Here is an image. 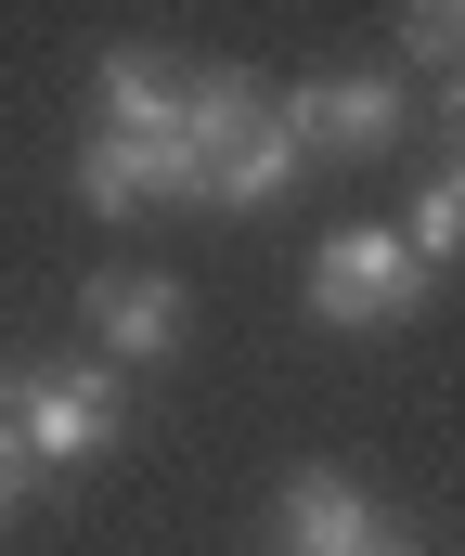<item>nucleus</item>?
Listing matches in <instances>:
<instances>
[{"instance_id": "f257e3e1", "label": "nucleus", "mask_w": 465, "mask_h": 556, "mask_svg": "<svg viewBox=\"0 0 465 556\" xmlns=\"http://www.w3.org/2000/svg\"><path fill=\"white\" fill-rule=\"evenodd\" d=\"M0 415L26 440V466H91L117 440V376L104 363H0Z\"/></svg>"}, {"instance_id": "f03ea898", "label": "nucleus", "mask_w": 465, "mask_h": 556, "mask_svg": "<svg viewBox=\"0 0 465 556\" xmlns=\"http://www.w3.org/2000/svg\"><path fill=\"white\" fill-rule=\"evenodd\" d=\"M427 298V260L388 233V220H349V233H323V260H310V311L336 324V337H362V324H401Z\"/></svg>"}, {"instance_id": "7ed1b4c3", "label": "nucleus", "mask_w": 465, "mask_h": 556, "mask_svg": "<svg viewBox=\"0 0 465 556\" xmlns=\"http://www.w3.org/2000/svg\"><path fill=\"white\" fill-rule=\"evenodd\" d=\"M272 130L298 155H388L401 142V78H285Z\"/></svg>"}, {"instance_id": "20e7f679", "label": "nucleus", "mask_w": 465, "mask_h": 556, "mask_svg": "<svg viewBox=\"0 0 465 556\" xmlns=\"http://www.w3.org/2000/svg\"><path fill=\"white\" fill-rule=\"evenodd\" d=\"M181 194H207L181 142H117V130H91V142H78V207L130 220V207H181Z\"/></svg>"}, {"instance_id": "39448f33", "label": "nucleus", "mask_w": 465, "mask_h": 556, "mask_svg": "<svg viewBox=\"0 0 465 556\" xmlns=\"http://www.w3.org/2000/svg\"><path fill=\"white\" fill-rule=\"evenodd\" d=\"M259 130H272V91H259L246 65H207V78L181 91V155H194V181H207L220 155H246Z\"/></svg>"}, {"instance_id": "423d86ee", "label": "nucleus", "mask_w": 465, "mask_h": 556, "mask_svg": "<svg viewBox=\"0 0 465 556\" xmlns=\"http://www.w3.org/2000/svg\"><path fill=\"white\" fill-rule=\"evenodd\" d=\"M362 531H375L362 479H336V466H298V479H285V518H272V556H349Z\"/></svg>"}, {"instance_id": "0eeeda50", "label": "nucleus", "mask_w": 465, "mask_h": 556, "mask_svg": "<svg viewBox=\"0 0 465 556\" xmlns=\"http://www.w3.org/2000/svg\"><path fill=\"white\" fill-rule=\"evenodd\" d=\"M91 324H104L117 363H168V350H181V285L168 273H104L91 285Z\"/></svg>"}, {"instance_id": "6e6552de", "label": "nucleus", "mask_w": 465, "mask_h": 556, "mask_svg": "<svg viewBox=\"0 0 465 556\" xmlns=\"http://www.w3.org/2000/svg\"><path fill=\"white\" fill-rule=\"evenodd\" d=\"M104 130L117 142H181V78H168V52H104Z\"/></svg>"}, {"instance_id": "1a4fd4ad", "label": "nucleus", "mask_w": 465, "mask_h": 556, "mask_svg": "<svg viewBox=\"0 0 465 556\" xmlns=\"http://www.w3.org/2000/svg\"><path fill=\"white\" fill-rule=\"evenodd\" d=\"M298 168H310L298 142H285V130H259L246 155H220V168H207V207H285V194H298Z\"/></svg>"}, {"instance_id": "9d476101", "label": "nucleus", "mask_w": 465, "mask_h": 556, "mask_svg": "<svg viewBox=\"0 0 465 556\" xmlns=\"http://www.w3.org/2000/svg\"><path fill=\"white\" fill-rule=\"evenodd\" d=\"M401 247H414L427 273H440V260H465V155L427 181V194H414V233H401Z\"/></svg>"}, {"instance_id": "9b49d317", "label": "nucleus", "mask_w": 465, "mask_h": 556, "mask_svg": "<svg viewBox=\"0 0 465 556\" xmlns=\"http://www.w3.org/2000/svg\"><path fill=\"white\" fill-rule=\"evenodd\" d=\"M401 52H427V65H453V0H414V13H401Z\"/></svg>"}, {"instance_id": "f8f14e48", "label": "nucleus", "mask_w": 465, "mask_h": 556, "mask_svg": "<svg viewBox=\"0 0 465 556\" xmlns=\"http://www.w3.org/2000/svg\"><path fill=\"white\" fill-rule=\"evenodd\" d=\"M26 479H39V466H26V440H13V415H0V518L26 505Z\"/></svg>"}, {"instance_id": "ddd939ff", "label": "nucleus", "mask_w": 465, "mask_h": 556, "mask_svg": "<svg viewBox=\"0 0 465 556\" xmlns=\"http://www.w3.org/2000/svg\"><path fill=\"white\" fill-rule=\"evenodd\" d=\"M440 130H453V155H465V78H440Z\"/></svg>"}, {"instance_id": "4468645a", "label": "nucleus", "mask_w": 465, "mask_h": 556, "mask_svg": "<svg viewBox=\"0 0 465 556\" xmlns=\"http://www.w3.org/2000/svg\"><path fill=\"white\" fill-rule=\"evenodd\" d=\"M349 556H414V544H401V531H362V544H349Z\"/></svg>"}, {"instance_id": "2eb2a0df", "label": "nucleus", "mask_w": 465, "mask_h": 556, "mask_svg": "<svg viewBox=\"0 0 465 556\" xmlns=\"http://www.w3.org/2000/svg\"><path fill=\"white\" fill-rule=\"evenodd\" d=\"M453 52H465V0H453Z\"/></svg>"}]
</instances>
